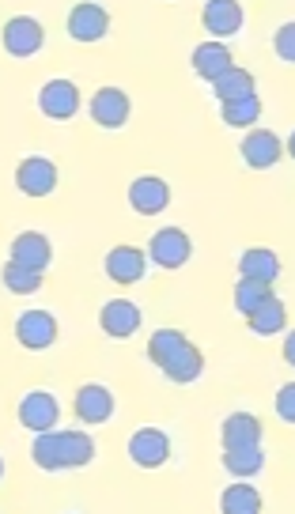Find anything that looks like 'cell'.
I'll use <instances>...</instances> for the list:
<instances>
[{"label":"cell","instance_id":"obj_20","mask_svg":"<svg viewBox=\"0 0 295 514\" xmlns=\"http://www.w3.org/2000/svg\"><path fill=\"white\" fill-rule=\"evenodd\" d=\"M159 371L171 378V382H182V386H186V382H193V378H201V371H205V356L186 341L178 352H174L171 360L159 367Z\"/></svg>","mask_w":295,"mask_h":514},{"label":"cell","instance_id":"obj_19","mask_svg":"<svg viewBox=\"0 0 295 514\" xmlns=\"http://www.w3.org/2000/svg\"><path fill=\"white\" fill-rule=\"evenodd\" d=\"M224 450H235V446H258L261 443V420L254 412H235V416H227L224 428Z\"/></svg>","mask_w":295,"mask_h":514},{"label":"cell","instance_id":"obj_7","mask_svg":"<svg viewBox=\"0 0 295 514\" xmlns=\"http://www.w3.org/2000/svg\"><path fill=\"white\" fill-rule=\"evenodd\" d=\"M91 118H95V125H103V129H122L125 121H129V95H125L122 87L95 91L91 95Z\"/></svg>","mask_w":295,"mask_h":514},{"label":"cell","instance_id":"obj_15","mask_svg":"<svg viewBox=\"0 0 295 514\" xmlns=\"http://www.w3.org/2000/svg\"><path fill=\"white\" fill-rule=\"evenodd\" d=\"M12 261L23 265V269H35L42 273L46 265L53 261V246L46 235H38V231H23L16 242H12Z\"/></svg>","mask_w":295,"mask_h":514},{"label":"cell","instance_id":"obj_1","mask_svg":"<svg viewBox=\"0 0 295 514\" xmlns=\"http://www.w3.org/2000/svg\"><path fill=\"white\" fill-rule=\"evenodd\" d=\"M148 254H152V261H156L159 269H182L193 254V242L182 227H163V231L152 235Z\"/></svg>","mask_w":295,"mask_h":514},{"label":"cell","instance_id":"obj_18","mask_svg":"<svg viewBox=\"0 0 295 514\" xmlns=\"http://www.w3.org/2000/svg\"><path fill=\"white\" fill-rule=\"evenodd\" d=\"M76 412L84 424H106L114 416V394L106 386H84L76 394Z\"/></svg>","mask_w":295,"mask_h":514},{"label":"cell","instance_id":"obj_26","mask_svg":"<svg viewBox=\"0 0 295 514\" xmlns=\"http://www.w3.org/2000/svg\"><path fill=\"white\" fill-rule=\"evenodd\" d=\"M186 341H190V337H186V333H178V329H156V333H152V341H148V360L156 363V367H163V363L171 360L174 352H178Z\"/></svg>","mask_w":295,"mask_h":514},{"label":"cell","instance_id":"obj_30","mask_svg":"<svg viewBox=\"0 0 295 514\" xmlns=\"http://www.w3.org/2000/svg\"><path fill=\"white\" fill-rule=\"evenodd\" d=\"M31 458H35L42 469H50V473L61 469V462H57V431H38L35 446H31Z\"/></svg>","mask_w":295,"mask_h":514},{"label":"cell","instance_id":"obj_32","mask_svg":"<svg viewBox=\"0 0 295 514\" xmlns=\"http://www.w3.org/2000/svg\"><path fill=\"white\" fill-rule=\"evenodd\" d=\"M277 412H280V420H288V424L295 420V382H288L277 394Z\"/></svg>","mask_w":295,"mask_h":514},{"label":"cell","instance_id":"obj_9","mask_svg":"<svg viewBox=\"0 0 295 514\" xmlns=\"http://www.w3.org/2000/svg\"><path fill=\"white\" fill-rule=\"evenodd\" d=\"M57 416H61V405H57V397L46 394V390H35V394H27L19 401V424L31 431H50L57 424Z\"/></svg>","mask_w":295,"mask_h":514},{"label":"cell","instance_id":"obj_14","mask_svg":"<svg viewBox=\"0 0 295 514\" xmlns=\"http://www.w3.org/2000/svg\"><path fill=\"white\" fill-rule=\"evenodd\" d=\"M144 265H148V257L137 246H114L106 254V276L114 284H137L140 276H144Z\"/></svg>","mask_w":295,"mask_h":514},{"label":"cell","instance_id":"obj_8","mask_svg":"<svg viewBox=\"0 0 295 514\" xmlns=\"http://www.w3.org/2000/svg\"><path fill=\"white\" fill-rule=\"evenodd\" d=\"M129 205L137 208L140 216H159L163 208L171 205V186L156 174H144L129 186Z\"/></svg>","mask_w":295,"mask_h":514},{"label":"cell","instance_id":"obj_31","mask_svg":"<svg viewBox=\"0 0 295 514\" xmlns=\"http://www.w3.org/2000/svg\"><path fill=\"white\" fill-rule=\"evenodd\" d=\"M277 53L284 61H295V23H284L277 31Z\"/></svg>","mask_w":295,"mask_h":514},{"label":"cell","instance_id":"obj_24","mask_svg":"<svg viewBox=\"0 0 295 514\" xmlns=\"http://www.w3.org/2000/svg\"><path fill=\"white\" fill-rule=\"evenodd\" d=\"M212 91H216L220 106L239 103V99H250V95H254V76H250L246 69H231V72H224L216 84H212Z\"/></svg>","mask_w":295,"mask_h":514},{"label":"cell","instance_id":"obj_5","mask_svg":"<svg viewBox=\"0 0 295 514\" xmlns=\"http://www.w3.org/2000/svg\"><path fill=\"white\" fill-rule=\"evenodd\" d=\"M38 106L42 114L53 121H69L80 110V87L72 80H50V84L38 91Z\"/></svg>","mask_w":295,"mask_h":514},{"label":"cell","instance_id":"obj_27","mask_svg":"<svg viewBox=\"0 0 295 514\" xmlns=\"http://www.w3.org/2000/svg\"><path fill=\"white\" fill-rule=\"evenodd\" d=\"M273 295V284H265V280H250V276H239V288H235V307L239 314H250L254 307H261L265 299Z\"/></svg>","mask_w":295,"mask_h":514},{"label":"cell","instance_id":"obj_13","mask_svg":"<svg viewBox=\"0 0 295 514\" xmlns=\"http://www.w3.org/2000/svg\"><path fill=\"white\" fill-rule=\"evenodd\" d=\"M106 27H110V16H106L103 4H76L69 16V35L76 42H99L106 35Z\"/></svg>","mask_w":295,"mask_h":514},{"label":"cell","instance_id":"obj_16","mask_svg":"<svg viewBox=\"0 0 295 514\" xmlns=\"http://www.w3.org/2000/svg\"><path fill=\"white\" fill-rule=\"evenodd\" d=\"M231 69H235L231 50L220 46V42H205V46H197V50H193V72H197L205 84H216V80Z\"/></svg>","mask_w":295,"mask_h":514},{"label":"cell","instance_id":"obj_17","mask_svg":"<svg viewBox=\"0 0 295 514\" xmlns=\"http://www.w3.org/2000/svg\"><path fill=\"white\" fill-rule=\"evenodd\" d=\"M95 458V443L84 431H57V462L61 469H80Z\"/></svg>","mask_w":295,"mask_h":514},{"label":"cell","instance_id":"obj_22","mask_svg":"<svg viewBox=\"0 0 295 514\" xmlns=\"http://www.w3.org/2000/svg\"><path fill=\"white\" fill-rule=\"evenodd\" d=\"M239 276L273 284L280 276V257L273 254V250H265V246H254V250H246V254L239 257Z\"/></svg>","mask_w":295,"mask_h":514},{"label":"cell","instance_id":"obj_2","mask_svg":"<svg viewBox=\"0 0 295 514\" xmlns=\"http://www.w3.org/2000/svg\"><path fill=\"white\" fill-rule=\"evenodd\" d=\"M16 186L27 197H50L57 189V167H53L46 155H27L16 171Z\"/></svg>","mask_w":295,"mask_h":514},{"label":"cell","instance_id":"obj_4","mask_svg":"<svg viewBox=\"0 0 295 514\" xmlns=\"http://www.w3.org/2000/svg\"><path fill=\"white\" fill-rule=\"evenodd\" d=\"M16 337L23 348L42 352V348H50L57 341V318H53L50 310H27V314H19Z\"/></svg>","mask_w":295,"mask_h":514},{"label":"cell","instance_id":"obj_29","mask_svg":"<svg viewBox=\"0 0 295 514\" xmlns=\"http://www.w3.org/2000/svg\"><path fill=\"white\" fill-rule=\"evenodd\" d=\"M4 288L16 295H35L38 288H42V273H35V269H23V265H16V261H8L4 265Z\"/></svg>","mask_w":295,"mask_h":514},{"label":"cell","instance_id":"obj_12","mask_svg":"<svg viewBox=\"0 0 295 514\" xmlns=\"http://www.w3.org/2000/svg\"><path fill=\"white\" fill-rule=\"evenodd\" d=\"M243 4H235V0H209L205 8H201V23H205V31L209 35H235V31H243Z\"/></svg>","mask_w":295,"mask_h":514},{"label":"cell","instance_id":"obj_10","mask_svg":"<svg viewBox=\"0 0 295 514\" xmlns=\"http://www.w3.org/2000/svg\"><path fill=\"white\" fill-rule=\"evenodd\" d=\"M99 326H103L106 337L125 341V337H133L140 329V307L129 303V299H110L103 307V314H99Z\"/></svg>","mask_w":295,"mask_h":514},{"label":"cell","instance_id":"obj_25","mask_svg":"<svg viewBox=\"0 0 295 514\" xmlns=\"http://www.w3.org/2000/svg\"><path fill=\"white\" fill-rule=\"evenodd\" d=\"M220 511L224 514H258L261 496L250 484H231L224 496H220Z\"/></svg>","mask_w":295,"mask_h":514},{"label":"cell","instance_id":"obj_28","mask_svg":"<svg viewBox=\"0 0 295 514\" xmlns=\"http://www.w3.org/2000/svg\"><path fill=\"white\" fill-rule=\"evenodd\" d=\"M220 118L231 129H246V125H254L261 118V99L250 95V99H239V103H224L220 106Z\"/></svg>","mask_w":295,"mask_h":514},{"label":"cell","instance_id":"obj_11","mask_svg":"<svg viewBox=\"0 0 295 514\" xmlns=\"http://www.w3.org/2000/svg\"><path fill=\"white\" fill-rule=\"evenodd\" d=\"M280 155H284V144H280V137L269 133V129H254L250 137H243V159H246V167H254V171L277 167Z\"/></svg>","mask_w":295,"mask_h":514},{"label":"cell","instance_id":"obj_23","mask_svg":"<svg viewBox=\"0 0 295 514\" xmlns=\"http://www.w3.org/2000/svg\"><path fill=\"white\" fill-rule=\"evenodd\" d=\"M224 469L231 477H254L265 469V450L258 446H235V450H224Z\"/></svg>","mask_w":295,"mask_h":514},{"label":"cell","instance_id":"obj_21","mask_svg":"<svg viewBox=\"0 0 295 514\" xmlns=\"http://www.w3.org/2000/svg\"><path fill=\"white\" fill-rule=\"evenodd\" d=\"M246 326L254 329L258 337H269V333H280V329L288 326V307L280 303L277 295H269L261 307H254L246 314Z\"/></svg>","mask_w":295,"mask_h":514},{"label":"cell","instance_id":"obj_6","mask_svg":"<svg viewBox=\"0 0 295 514\" xmlns=\"http://www.w3.org/2000/svg\"><path fill=\"white\" fill-rule=\"evenodd\" d=\"M42 42H46V35H42V23L35 16H16L4 23V46L12 57H35Z\"/></svg>","mask_w":295,"mask_h":514},{"label":"cell","instance_id":"obj_3","mask_svg":"<svg viewBox=\"0 0 295 514\" xmlns=\"http://www.w3.org/2000/svg\"><path fill=\"white\" fill-rule=\"evenodd\" d=\"M129 458L140 469H159V465L171 458V439L167 431L159 428H140L133 439H129Z\"/></svg>","mask_w":295,"mask_h":514}]
</instances>
